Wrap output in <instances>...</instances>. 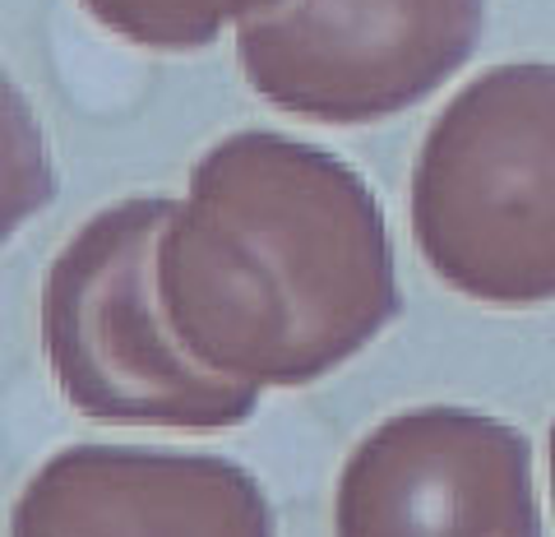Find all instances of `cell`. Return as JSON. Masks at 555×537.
Here are the masks:
<instances>
[{
  "instance_id": "1",
  "label": "cell",
  "mask_w": 555,
  "mask_h": 537,
  "mask_svg": "<svg viewBox=\"0 0 555 537\" xmlns=\"http://www.w3.org/2000/svg\"><path fill=\"white\" fill-rule=\"evenodd\" d=\"M158 292L204 367L301 389L398 316L393 246L371 186L338 153L241 130L190 167L158 241Z\"/></svg>"
},
{
  "instance_id": "2",
  "label": "cell",
  "mask_w": 555,
  "mask_h": 537,
  "mask_svg": "<svg viewBox=\"0 0 555 537\" xmlns=\"http://www.w3.org/2000/svg\"><path fill=\"white\" fill-rule=\"evenodd\" d=\"M171 209L163 195H134L65 241L42 283V348L83 418L228 431L259 408V385L204 367L171 329L158 292Z\"/></svg>"
},
{
  "instance_id": "3",
  "label": "cell",
  "mask_w": 555,
  "mask_h": 537,
  "mask_svg": "<svg viewBox=\"0 0 555 537\" xmlns=\"http://www.w3.org/2000/svg\"><path fill=\"white\" fill-rule=\"evenodd\" d=\"M412 236L463 297L555 302V65H495L454 93L412 167Z\"/></svg>"
},
{
  "instance_id": "4",
  "label": "cell",
  "mask_w": 555,
  "mask_h": 537,
  "mask_svg": "<svg viewBox=\"0 0 555 537\" xmlns=\"http://www.w3.org/2000/svg\"><path fill=\"white\" fill-rule=\"evenodd\" d=\"M236 61L278 112L371 126L416 107L477 51L486 0H236Z\"/></svg>"
},
{
  "instance_id": "5",
  "label": "cell",
  "mask_w": 555,
  "mask_h": 537,
  "mask_svg": "<svg viewBox=\"0 0 555 537\" xmlns=\"http://www.w3.org/2000/svg\"><path fill=\"white\" fill-rule=\"evenodd\" d=\"M338 533H537L532 449L509 422L416 408L379 422L343 463Z\"/></svg>"
},
{
  "instance_id": "6",
  "label": "cell",
  "mask_w": 555,
  "mask_h": 537,
  "mask_svg": "<svg viewBox=\"0 0 555 537\" xmlns=\"http://www.w3.org/2000/svg\"><path fill=\"white\" fill-rule=\"evenodd\" d=\"M14 533H269L264 487L232 459L69 445L14 500Z\"/></svg>"
},
{
  "instance_id": "7",
  "label": "cell",
  "mask_w": 555,
  "mask_h": 537,
  "mask_svg": "<svg viewBox=\"0 0 555 537\" xmlns=\"http://www.w3.org/2000/svg\"><path fill=\"white\" fill-rule=\"evenodd\" d=\"M56 200V163L28 98L0 71V246Z\"/></svg>"
},
{
  "instance_id": "8",
  "label": "cell",
  "mask_w": 555,
  "mask_h": 537,
  "mask_svg": "<svg viewBox=\"0 0 555 537\" xmlns=\"http://www.w3.org/2000/svg\"><path fill=\"white\" fill-rule=\"evenodd\" d=\"M120 42L144 51H199L218 42L236 0H79Z\"/></svg>"
},
{
  "instance_id": "9",
  "label": "cell",
  "mask_w": 555,
  "mask_h": 537,
  "mask_svg": "<svg viewBox=\"0 0 555 537\" xmlns=\"http://www.w3.org/2000/svg\"><path fill=\"white\" fill-rule=\"evenodd\" d=\"M551 496H555V426H551Z\"/></svg>"
}]
</instances>
